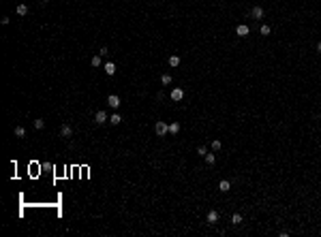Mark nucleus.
I'll list each match as a JSON object with an SVG mask.
<instances>
[{"label":"nucleus","mask_w":321,"mask_h":237,"mask_svg":"<svg viewBox=\"0 0 321 237\" xmlns=\"http://www.w3.org/2000/svg\"><path fill=\"white\" fill-rule=\"evenodd\" d=\"M154 133H156L158 137H165V135L169 133V126H167L165 122H156V126H154Z\"/></svg>","instance_id":"nucleus-1"},{"label":"nucleus","mask_w":321,"mask_h":237,"mask_svg":"<svg viewBox=\"0 0 321 237\" xmlns=\"http://www.w3.org/2000/svg\"><path fill=\"white\" fill-rule=\"evenodd\" d=\"M94 122H96V124H105V122H109V115H107L103 109H98L96 115H94Z\"/></svg>","instance_id":"nucleus-2"},{"label":"nucleus","mask_w":321,"mask_h":237,"mask_svg":"<svg viewBox=\"0 0 321 237\" xmlns=\"http://www.w3.org/2000/svg\"><path fill=\"white\" fill-rule=\"evenodd\" d=\"M107 105L114 107V109H118V107H120V96L118 94H109L107 96Z\"/></svg>","instance_id":"nucleus-3"},{"label":"nucleus","mask_w":321,"mask_h":237,"mask_svg":"<svg viewBox=\"0 0 321 237\" xmlns=\"http://www.w3.org/2000/svg\"><path fill=\"white\" fill-rule=\"evenodd\" d=\"M251 17H253V19H261V17H263V9H261V6H253V9H251Z\"/></svg>","instance_id":"nucleus-4"},{"label":"nucleus","mask_w":321,"mask_h":237,"mask_svg":"<svg viewBox=\"0 0 321 237\" xmlns=\"http://www.w3.org/2000/svg\"><path fill=\"white\" fill-rule=\"evenodd\" d=\"M248 32H251V30H248L246 24H240V26L235 28V34H238V37H248Z\"/></svg>","instance_id":"nucleus-5"},{"label":"nucleus","mask_w":321,"mask_h":237,"mask_svg":"<svg viewBox=\"0 0 321 237\" xmlns=\"http://www.w3.org/2000/svg\"><path fill=\"white\" fill-rule=\"evenodd\" d=\"M60 137H64V139H69V137H73V128H71L69 124H64V126L60 128Z\"/></svg>","instance_id":"nucleus-6"},{"label":"nucleus","mask_w":321,"mask_h":237,"mask_svg":"<svg viewBox=\"0 0 321 237\" xmlns=\"http://www.w3.org/2000/svg\"><path fill=\"white\" fill-rule=\"evenodd\" d=\"M206 220H208V224H216V222H219V212L210 209V212H208V218H206Z\"/></svg>","instance_id":"nucleus-7"},{"label":"nucleus","mask_w":321,"mask_h":237,"mask_svg":"<svg viewBox=\"0 0 321 237\" xmlns=\"http://www.w3.org/2000/svg\"><path fill=\"white\" fill-rule=\"evenodd\" d=\"M182 98H184V90H180V88L171 90V100H182Z\"/></svg>","instance_id":"nucleus-8"},{"label":"nucleus","mask_w":321,"mask_h":237,"mask_svg":"<svg viewBox=\"0 0 321 237\" xmlns=\"http://www.w3.org/2000/svg\"><path fill=\"white\" fill-rule=\"evenodd\" d=\"M105 73H107V75H116V64H114V62H107V64H105Z\"/></svg>","instance_id":"nucleus-9"},{"label":"nucleus","mask_w":321,"mask_h":237,"mask_svg":"<svg viewBox=\"0 0 321 237\" xmlns=\"http://www.w3.org/2000/svg\"><path fill=\"white\" fill-rule=\"evenodd\" d=\"M109 122H111V124H114V126H118V124H120V122H122V118H120V115H118V113H111V115H109Z\"/></svg>","instance_id":"nucleus-10"},{"label":"nucleus","mask_w":321,"mask_h":237,"mask_svg":"<svg viewBox=\"0 0 321 237\" xmlns=\"http://www.w3.org/2000/svg\"><path fill=\"white\" fill-rule=\"evenodd\" d=\"M231 188V184L229 182H227V180H223V182H221V184H219V190H221V192H227V190Z\"/></svg>","instance_id":"nucleus-11"},{"label":"nucleus","mask_w":321,"mask_h":237,"mask_svg":"<svg viewBox=\"0 0 321 237\" xmlns=\"http://www.w3.org/2000/svg\"><path fill=\"white\" fill-rule=\"evenodd\" d=\"M178 130H180V124H178V122H171V124H169V133H171V135H176Z\"/></svg>","instance_id":"nucleus-12"},{"label":"nucleus","mask_w":321,"mask_h":237,"mask_svg":"<svg viewBox=\"0 0 321 237\" xmlns=\"http://www.w3.org/2000/svg\"><path fill=\"white\" fill-rule=\"evenodd\" d=\"M203 158H206V162H208V165H214V162H216V156H214V154H210V152H208Z\"/></svg>","instance_id":"nucleus-13"},{"label":"nucleus","mask_w":321,"mask_h":237,"mask_svg":"<svg viewBox=\"0 0 321 237\" xmlns=\"http://www.w3.org/2000/svg\"><path fill=\"white\" fill-rule=\"evenodd\" d=\"M180 64V58L178 56H169V66H178Z\"/></svg>","instance_id":"nucleus-14"},{"label":"nucleus","mask_w":321,"mask_h":237,"mask_svg":"<svg viewBox=\"0 0 321 237\" xmlns=\"http://www.w3.org/2000/svg\"><path fill=\"white\" fill-rule=\"evenodd\" d=\"M161 84H163V86H169V84H171V75H167V73H165V75L161 77Z\"/></svg>","instance_id":"nucleus-15"},{"label":"nucleus","mask_w":321,"mask_h":237,"mask_svg":"<svg viewBox=\"0 0 321 237\" xmlns=\"http://www.w3.org/2000/svg\"><path fill=\"white\" fill-rule=\"evenodd\" d=\"M15 137H26V128L24 126H17L15 128Z\"/></svg>","instance_id":"nucleus-16"},{"label":"nucleus","mask_w":321,"mask_h":237,"mask_svg":"<svg viewBox=\"0 0 321 237\" xmlns=\"http://www.w3.org/2000/svg\"><path fill=\"white\" fill-rule=\"evenodd\" d=\"M231 222L233 224H242V214H233L231 216Z\"/></svg>","instance_id":"nucleus-17"},{"label":"nucleus","mask_w":321,"mask_h":237,"mask_svg":"<svg viewBox=\"0 0 321 237\" xmlns=\"http://www.w3.org/2000/svg\"><path fill=\"white\" fill-rule=\"evenodd\" d=\"M26 13H28V6L26 4H19L17 6V15H26Z\"/></svg>","instance_id":"nucleus-18"},{"label":"nucleus","mask_w":321,"mask_h":237,"mask_svg":"<svg viewBox=\"0 0 321 237\" xmlns=\"http://www.w3.org/2000/svg\"><path fill=\"white\" fill-rule=\"evenodd\" d=\"M43 126H45V120L43 118H37L34 120V128H43Z\"/></svg>","instance_id":"nucleus-19"},{"label":"nucleus","mask_w":321,"mask_h":237,"mask_svg":"<svg viewBox=\"0 0 321 237\" xmlns=\"http://www.w3.org/2000/svg\"><path fill=\"white\" fill-rule=\"evenodd\" d=\"M90 62H92V66H101V64H103V60H101V56H94V58H92Z\"/></svg>","instance_id":"nucleus-20"},{"label":"nucleus","mask_w":321,"mask_h":237,"mask_svg":"<svg viewBox=\"0 0 321 237\" xmlns=\"http://www.w3.org/2000/svg\"><path fill=\"white\" fill-rule=\"evenodd\" d=\"M259 32H261L263 37H268V34H270V26H266V24H263V26L259 28Z\"/></svg>","instance_id":"nucleus-21"},{"label":"nucleus","mask_w":321,"mask_h":237,"mask_svg":"<svg viewBox=\"0 0 321 237\" xmlns=\"http://www.w3.org/2000/svg\"><path fill=\"white\" fill-rule=\"evenodd\" d=\"M197 154H199V156H206V154H208V147H206V145H199V147H197Z\"/></svg>","instance_id":"nucleus-22"},{"label":"nucleus","mask_w":321,"mask_h":237,"mask_svg":"<svg viewBox=\"0 0 321 237\" xmlns=\"http://www.w3.org/2000/svg\"><path fill=\"white\" fill-rule=\"evenodd\" d=\"M221 145H223V143L219 141V139H214V141H212V150H214V152H219V150H221Z\"/></svg>","instance_id":"nucleus-23"},{"label":"nucleus","mask_w":321,"mask_h":237,"mask_svg":"<svg viewBox=\"0 0 321 237\" xmlns=\"http://www.w3.org/2000/svg\"><path fill=\"white\" fill-rule=\"evenodd\" d=\"M107 53H109V49H107V47H103V49H101V51H98V56H101V58H105Z\"/></svg>","instance_id":"nucleus-24"},{"label":"nucleus","mask_w":321,"mask_h":237,"mask_svg":"<svg viewBox=\"0 0 321 237\" xmlns=\"http://www.w3.org/2000/svg\"><path fill=\"white\" fill-rule=\"evenodd\" d=\"M317 51H321V41H319V43H317Z\"/></svg>","instance_id":"nucleus-25"}]
</instances>
